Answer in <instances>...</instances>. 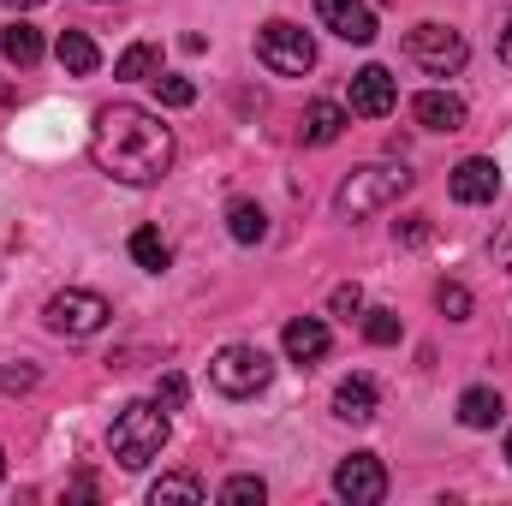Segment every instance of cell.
Returning a JSON list of instances; mask_svg holds the SVG:
<instances>
[{
	"label": "cell",
	"instance_id": "obj_29",
	"mask_svg": "<svg viewBox=\"0 0 512 506\" xmlns=\"http://www.w3.org/2000/svg\"><path fill=\"white\" fill-rule=\"evenodd\" d=\"M155 399H161L167 411H179V405H185V376H179V370H167V376L155 381Z\"/></svg>",
	"mask_w": 512,
	"mask_h": 506
},
{
	"label": "cell",
	"instance_id": "obj_9",
	"mask_svg": "<svg viewBox=\"0 0 512 506\" xmlns=\"http://www.w3.org/2000/svg\"><path fill=\"white\" fill-rule=\"evenodd\" d=\"M447 191H453V203H465V209L495 203V197H501V167H495L489 155H465V161L447 173Z\"/></svg>",
	"mask_w": 512,
	"mask_h": 506
},
{
	"label": "cell",
	"instance_id": "obj_4",
	"mask_svg": "<svg viewBox=\"0 0 512 506\" xmlns=\"http://www.w3.org/2000/svg\"><path fill=\"white\" fill-rule=\"evenodd\" d=\"M42 322H48V328H54L60 340H90V334H102V328L114 322V304H108L102 292L66 286V292H54V298H48Z\"/></svg>",
	"mask_w": 512,
	"mask_h": 506
},
{
	"label": "cell",
	"instance_id": "obj_31",
	"mask_svg": "<svg viewBox=\"0 0 512 506\" xmlns=\"http://www.w3.org/2000/svg\"><path fill=\"white\" fill-rule=\"evenodd\" d=\"M495 54H501V60H507V66H512V18H507V24H501V42H495Z\"/></svg>",
	"mask_w": 512,
	"mask_h": 506
},
{
	"label": "cell",
	"instance_id": "obj_3",
	"mask_svg": "<svg viewBox=\"0 0 512 506\" xmlns=\"http://www.w3.org/2000/svg\"><path fill=\"white\" fill-rule=\"evenodd\" d=\"M405 191H411V173H405V167H358V173H346V179H340L334 209H340L346 221H364V215L393 209Z\"/></svg>",
	"mask_w": 512,
	"mask_h": 506
},
{
	"label": "cell",
	"instance_id": "obj_13",
	"mask_svg": "<svg viewBox=\"0 0 512 506\" xmlns=\"http://www.w3.org/2000/svg\"><path fill=\"white\" fill-rule=\"evenodd\" d=\"M411 120L423 131H465V102L459 96H447V90H423V96H411Z\"/></svg>",
	"mask_w": 512,
	"mask_h": 506
},
{
	"label": "cell",
	"instance_id": "obj_34",
	"mask_svg": "<svg viewBox=\"0 0 512 506\" xmlns=\"http://www.w3.org/2000/svg\"><path fill=\"white\" fill-rule=\"evenodd\" d=\"M0 477H6V453H0Z\"/></svg>",
	"mask_w": 512,
	"mask_h": 506
},
{
	"label": "cell",
	"instance_id": "obj_27",
	"mask_svg": "<svg viewBox=\"0 0 512 506\" xmlns=\"http://www.w3.org/2000/svg\"><path fill=\"white\" fill-rule=\"evenodd\" d=\"M364 340H370V346H393V340H399V316H393V310H370Z\"/></svg>",
	"mask_w": 512,
	"mask_h": 506
},
{
	"label": "cell",
	"instance_id": "obj_6",
	"mask_svg": "<svg viewBox=\"0 0 512 506\" xmlns=\"http://www.w3.org/2000/svg\"><path fill=\"white\" fill-rule=\"evenodd\" d=\"M256 60H262L274 78H304V72L316 66V42H310L298 24L274 18V24H262V30H256Z\"/></svg>",
	"mask_w": 512,
	"mask_h": 506
},
{
	"label": "cell",
	"instance_id": "obj_19",
	"mask_svg": "<svg viewBox=\"0 0 512 506\" xmlns=\"http://www.w3.org/2000/svg\"><path fill=\"white\" fill-rule=\"evenodd\" d=\"M227 233H233L239 245H262V239H268V215H262V203L239 197V203L227 209Z\"/></svg>",
	"mask_w": 512,
	"mask_h": 506
},
{
	"label": "cell",
	"instance_id": "obj_30",
	"mask_svg": "<svg viewBox=\"0 0 512 506\" xmlns=\"http://www.w3.org/2000/svg\"><path fill=\"white\" fill-rule=\"evenodd\" d=\"M393 233H399V245H429V215H411V221H399Z\"/></svg>",
	"mask_w": 512,
	"mask_h": 506
},
{
	"label": "cell",
	"instance_id": "obj_16",
	"mask_svg": "<svg viewBox=\"0 0 512 506\" xmlns=\"http://www.w3.org/2000/svg\"><path fill=\"white\" fill-rule=\"evenodd\" d=\"M501 417H507V405H501L495 387H465V393H459V423H465V429H495Z\"/></svg>",
	"mask_w": 512,
	"mask_h": 506
},
{
	"label": "cell",
	"instance_id": "obj_26",
	"mask_svg": "<svg viewBox=\"0 0 512 506\" xmlns=\"http://www.w3.org/2000/svg\"><path fill=\"white\" fill-rule=\"evenodd\" d=\"M221 501L227 506H262L268 501V483H262V477H233V483H227V489H221Z\"/></svg>",
	"mask_w": 512,
	"mask_h": 506
},
{
	"label": "cell",
	"instance_id": "obj_32",
	"mask_svg": "<svg viewBox=\"0 0 512 506\" xmlns=\"http://www.w3.org/2000/svg\"><path fill=\"white\" fill-rule=\"evenodd\" d=\"M6 6H18V12H30V6H42V0H6Z\"/></svg>",
	"mask_w": 512,
	"mask_h": 506
},
{
	"label": "cell",
	"instance_id": "obj_18",
	"mask_svg": "<svg viewBox=\"0 0 512 506\" xmlns=\"http://www.w3.org/2000/svg\"><path fill=\"white\" fill-rule=\"evenodd\" d=\"M0 54H6L18 72H30V66L42 60V30H36V24H24V18H18V24H6V30H0Z\"/></svg>",
	"mask_w": 512,
	"mask_h": 506
},
{
	"label": "cell",
	"instance_id": "obj_28",
	"mask_svg": "<svg viewBox=\"0 0 512 506\" xmlns=\"http://www.w3.org/2000/svg\"><path fill=\"white\" fill-rule=\"evenodd\" d=\"M328 310H334V316H346V322H352V316H358V310H364V286H358V280H352V286H334V298H328Z\"/></svg>",
	"mask_w": 512,
	"mask_h": 506
},
{
	"label": "cell",
	"instance_id": "obj_24",
	"mask_svg": "<svg viewBox=\"0 0 512 506\" xmlns=\"http://www.w3.org/2000/svg\"><path fill=\"white\" fill-rule=\"evenodd\" d=\"M36 381H42V370H36L30 358H6V364H0V393H30Z\"/></svg>",
	"mask_w": 512,
	"mask_h": 506
},
{
	"label": "cell",
	"instance_id": "obj_1",
	"mask_svg": "<svg viewBox=\"0 0 512 506\" xmlns=\"http://www.w3.org/2000/svg\"><path fill=\"white\" fill-rule=\"evenodd\" d=\"M173 155H179L173 131L161 126V114H149L137 102H108L96 114V126H90V161L108 179H120V185H155V179H167Z\"/></svg>",
	"mask_w": 512,
	"mask_h": 506
},
{
	"label": "cell",
	"instance_id": "obj_2",
	"mask_svg": "<svg viewBox=\"0 0 512 506\" xmlns=\"http://www.w3.org/2000/svg\"><path fill=\"white\" fill-rule=\"evenodd\" d=\"M161 447H167V405L161 399H131V405H120V417L108 429V453L126 471H143V465L161 459Z\"/></svg>",
	"mask_w": 512,
	"mask_h": 506
},
{
	"label": "cell",
	"instance_id": "obj_15",
	"mask_svg": "<svg viewBox=\"0 0 512 506\" xmlns=\"http://www.w3.org/2000/svg\"><path fill=\"white\" fill-rule=\"evenodd\" d=\"M54 60L72 72V78H90L96 66H102V54H96V42L84 36V30H60L54 36Z\"/></svg>",
	"mask_w": 512,
	"mask_h": 506
},
{
	"label": "cell",
	"instance_id": "obj_14",
	"mask_svg": "<svg viewBox=\"0 0 512 506\" xmlns=\"http://www.w3.org/2000/svg\"><path fill=\"white\" fill-rule=\"evenodd\" d=\"M376 405H382V393H376L370 376H346L334 387V417H340V423H370Z\"/></svg>",
	"mask_w": 512,
	"mask_h": 506
},
{
	"label": "cell",
	"instance_id": "obj_8",
	"mask_svg": "<svg viewBox=\"0 0 512 506\" xmlns=\"http://www.w3.org/2000/svg\"><path fill=\"white\" fill-rule=\"evenodd\" d=\"M334 495L352 506H376L387 501V471L376 453H352V459H340V471H334Z\"/></svg>",
	"mask_w": 512,
	"mask_h": 506
},
{
	"label": "cell",
	"instance_id": "obj_17",
	"mask_svg": "<svg viewBox=\"0 0 512 506\" xmlns=\"http://www.w3.org/2000/svg\"><path fill=\"white\" fill-rule=\"evenodd\" d=\"M352 126V114H346V108H340V102H310V108H304V143H316V149H322V143H334V137H340V131Z\"/></svg>",
	"mask_w": 512,
	"mask_h": 506
},
{
	"label": "cell",
	"instance_id": "obj_12",
	"mask_svg": "<svg viewBox=\"0 0 512 506\" xmlns=\"http://www.w3.org/2000/svg\"><path fill=\"white\" fill-rule=\"evenodd\" d=\"M280 346H286L292 364H322L328 358V322L322 316H292L286 334H280Z\"/></svg>",
	"mask_w": 512,
	"mask_h": 506
},
{
	"label": "cell",
	"instance_id": "obj_25",
	"mask_svg": "<svg viewBox=\"0 0 512 506\" xmlns=\"http://www.w3.org/2000/svg\"><path fill=\"white\" fill-rule=\"evenodd\" d=\"M149 84H155L161 108H191V102H197V84H191V78H167V72H161V78H149Z\"/></svg>",
	"mask_w": 512,
	"mask_h": 506
},
{
	"label": "cell",
	"instance_id": "obj_20",
	"mask_svg": "<svg viewBox=\"0 0 512 506\" xmlns=\"http://www.w3.org/2000/svg\"><path fill=\"white\" fill-rule=\"evenodd\" d=\"M114 78H126V84H149V78H161V54H155L149 42H131L126 54H120V66H114Z\"/></svg>",
	"mask_w": 512,
	"mask_h": 506
},
{
	"label": "cell",
	"instance_id": "obj_5",
	"mask_svg": "<svg viewBox=\"0 0 512 506\" xmlns=\"http://www.w3.org/2000/svg\"><path fill=\"white\" fill-rule=\"evenodd\" d=\"M209 381H215V393H227V399H256V393L274 381V358H268L262 346H221V352L209 358Z\"/></svg>",
	"mask_w": 512,
	"mask_h": 506
},
{
	"label": "cell",
	"instance_id": "obj_21",
	"mask_svg": "<svg viewBox=\"0 0 512 506\" xmlns=\"http://www.w3.org/2000/svg\"><path fill=\"white\" fill-rule=\"evenodd\" d=\"M131 262L149 268V274H161V268L173 262V251H167V239H161L155 227H137V233H131Z\"/></svg>",
	"mask_w": 512,
	"mask_h": 506
},
{
	"label": "cell",
	"instance_id": "obj_11",
	"mask_svg": "<svg viewBox=\"0 0 512 506\" xmlns=\"http://www.w3.org/2000/svg\"><path fill=\"white\" fill-rule=\"evenodd\" d=\"M316 18H322L340 42H358V48L376 42V12H370L364 0H316Z\"/></svg>",
	"mask_w": 512,
	"mask_h": 506
},
{
	"label": "cell",
	"instance_id": "obj_23",
	"mask_svg": "<svg viewBox=\"0 0 512 506\" xmlns=\"http://www.w3.org/2000/svg\"><path fill=\"white\" fill-rule=\"evenodd\" d=\"M435 304H441L447 322H471V292H465L459 280H441V286H435Z\"/></svg>",
	"mask_w": 512,
	"mask_h": 506
},
{
	"label": "cell",
	"instance_id": "obj_7",
	"mask_svg": "<svg viewBox=\"0 0 512 506\" xmlns=\"http://www.w3.org/2000/svg\"><path fill=\"white\" fill-rule=\"evenodd\" d=\"M405 54H411L423 72H435V78H453V72L471 60L465 36L447 30V24H417V30H405Z\"/></svg>",
	"mask_w": 512,
	"mask_h": 506
},
{
	"label": "cell",
	"instance_id": "obj_10",
	"mask_svg": "<svg viewBox=\"0 0 512 506\" xmlns=\"http://www.w3.org/2000/svg\"><path fill=\"white\" fill-rule=\"evenodd\" d=\"M346 102H352V114H358V120H387V114H393V102H399V84H393V72H387V66H364V72H352Z\"/></svg>",
	"mask_w": 512,
	"mask_h": 506
},
{
	"label": "cell",
	"instance_id": "obj_33",
	"mask_svg": "<svg viewBox=\"0 0 512 506\" xmlns=\"http://www.w3.org/2000/svg\"><path fill=\"white\" fill-rule=\"evenodd\" d=\"M507 465H512V429H507Z\"/></svg>",
	"mask_w": 512,
	"mask_h": 506
},
{
	"label": "cell",
	"instance_id": "obj_22",
	"mask_svg": "<svg viewBox=\"0 0 512 506\" xmlns=\"http://www.w3.org/2000/svg\"><path fill=\"white\" fill-rule=\"evenodd\" d=\"M149 501L161 506V501H209V489L197 483V477H185V471H167L155 489H149Z\"/></svg>",
	"mask_w": 512,
	"mask_h": 506
}]
</instances>
